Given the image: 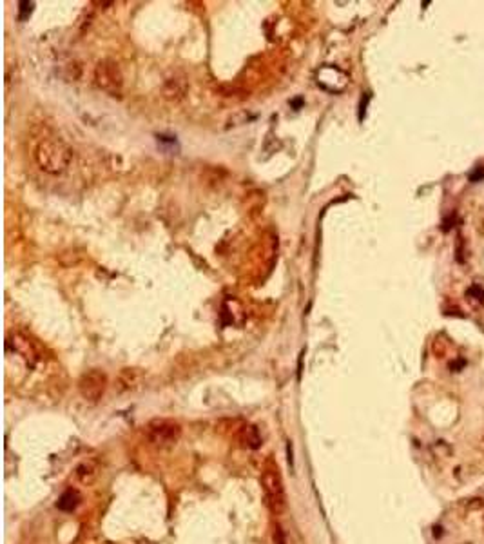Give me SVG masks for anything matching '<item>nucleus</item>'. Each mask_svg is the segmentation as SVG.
<instances>
[{"mask_svg":"<svg viewBox=\"0 0 484 544\" xmlns=\"http://www.w3.org/2000/svg\"><path fill=\"white\" fill-rule=\"evenodd\" d=\"M8 347H13V350H15L16 354H20L28 363H29V359H31L33 363L37 361V356H35V352H33L31 343H29L28 339H24V337H20V336L11 337V339L8 341Z\"/></svg>","mask_w":484,"mask_h":544,"instance_id":"nucleus-9","label":"nucleus"},{"mask_svg":"<svg viewBox=\"0 0 484 544\" xmlns=\"http://www.w3.org/2000/svg\"><path fill=\"white\" fill-rule=\"evenodd\" d=\"M238 439H240L241 447L250 448V450H258V448H261V444H263L260 430H258V427H254V425H243Z\"/></svg>","mask_w":484,"mask_h":544,"instance_id":"nucleus-7","label":"nucleus"},{"mask_svg":"<svg viewBox=\"0 0 484 544\" xmlns=\"http://www.w3.org/2000/svg\"><path fill=\"white\" fill-rule=\"evenodd\" d=\"M147 441L156 448H171L182 437V425L174 419L158 417L147 423Z\"/></svg>","mask_w":484,"mask_h":544,"instance_id":"nucleus-4","label":"nucleus"},{"mask_svg":"<svg viewBox=\"0 0 484 544\" xmlns=\"http://www.w3.org/2000/svg\"><path fill=\"white\" fill-rule=\"evenodd\" d=\"M35 160L47 175H62L73 160V149L60 138H45L35 149Z\"/></svg>","mask_w":484,"mask_h":544,"instance_id":"nucleus-1","label":"nucleus"},{"mask_svg":"<svg viewBox=\"0 0 484 544\" xmlns=\"http://www.w3.org/2000/svg\"><path fill=\"white\" fill-rule=\"evenodd\" d=\"M274 542L276 544H287L285 542V535H283V530H281L279 524L274 526Z\"/></svg>","mask_w":484,"mask_h":544,"instance_id":"nucleus-15","label":"nucleus"},{"mask_svg":"<svg viewBox=\"0 0 484 544\" xmlns=\"http://www.w3.org/2000/svg\"><path fill=\"white\" fill-rule=\"evenodd\" d=\"M94 84L113 98H120L123 93V75L120 65L111 58H104L94 65Z\"/></svg>","mask_w":484,"mask_h":544,"instance_id":"nucleus-3","label":"nucleus"},{"mask_svg":"<svg viewBox=\"0 0 484 544\" xmlns=\"http://www.w3.org/2000/svg\"><path fill=\"white\" fill-rule=\"evenodd\" d=\"M466 294H468V296H472V298H475V300L480 301V303H484V288L479 287V285H472Z\"/></svg>","mask_w":484,"mask_h":544,"instance_id":"nucleus-12","label":"nucleus"},{"mask_svg":"<svg viewBox=\"0 0 484 544\" xmlns=\"http://www.w3.org/2000/svg\"><path fill=\"white\" fill-rule=\"evenodd\" d=\"M287 454H289V464L292 466V464H294V459H292V443H290V441L287 443Z\"/></svg>","mask_w":484,"mask_h":544,"instance_id":"nucleus-16","label":"nucleus"},{"mask_svg":"<svg viewBox=\"0 0 484 544\" xmlns=\"http://www.w3.org/2000/svg\"><path fill=\"white\" fill-rule=\"evenodd\" d=\"M98 475V468L93 463H82L77 468V479L84 484H91Z\"/></svg>","mask_w":484,"mask_h":544,"instance_id":"nucleus-10","label":"nucleus"},{"mask_svg":"<svg viewBox=\"0 0 484 544\" xmlns=\"http://www.w3.org/2000/svg\"><path fill=\"white\" fill-rule=\"evenodd\" d=\"M187 80L183 77H171L169 80L163 84V98H167V100H171V102H180L185 98V94H187Z\"/></svg>","mask_w":484,"mask_h":544,"instance_id":"nucleus-6","label":"nucleus"},{"mask_svg":"<svg viewBox=\"0 0 484 544\" xmlns=\"http://www.w3.org/2000/svg\"><path fill=\"white\" fill-rule=\"evenodd\" d=\"M261 488H263L265 504L270 510V513L281 515L287 510V493L279 466L272 459L265 463L263 472H261Z\"/></svg>","mask_w":484,"mask_h":544,"instance_id":"nucleus-2","label":"nucleus"},{"mask_svg":"<svg viewBox=\"0 0 484 544\" xmlns=\"http://www.w3.org/2000/svg\"><path fill=\"white\" fill-rule=\"evenodd\" d=\"M80 501H82L80 491L74 490V488H69V490H65L64 493L58 497L57 508H58V510H62V512H73V510H77V506L80 504Z\"/></svg>","mask_w":484,"mask_h":544,"instance_id":"nucleus-8","label":"nucleus"},{"mask_svg":"<svg viewBox=\"0 0 484 544\" xmlns=\"http://www.w3.org/2000/svg\"><path fill=\"white\" fill-rule=\"evenodd\" d=\"M18 6H20V15H18V18H20V20H26V18L31 15L33 8H35V4H33V2H20Z\"/></svg>","mask_w":484,"mask_h":544,"instance_id":"nucleus-13","label":"nucleus"},{"mask_svg":"<svg viewBox=\"0 0 484 544\" xmlns=\"http://www.w3.org/2000/svg\"><path fill=\"white\" fill-rule=\"evenodd\" d=\"M434 535H436V537L443 535V528H441V526H436V528H434Z\"/></svg>","mask_w":484,"mask_h":544,"instance_id":"nucleus-17","label":"nucleus"},{"mask_svg":"<svg viewBox=\"0 0 484 544\" xmlns=\"http://www.w3.org/2000/svg\"><path fill=\"white\" fill-rule=\"evenodd\" d=\"M140 381H142V372L138 368H123L120 374V385H123V388H135Z\"/></svg>","mask_w":484,"mask_h":544,"instance_id":"nucleus-11","label":"nucleus"},{"mask_svg":"<svg viewBox=\"0 0 484 544\" xmlns=\"http://www.w3.org/2000/svg\"><path fill=\"white\" fill-rule=\"evenodd\" d=\"M468 180H470V182H473V183H477V182H480V180H484V167H477L475 171L470 172V175H468Z\"/></svg>","mask_w":484,"mask_h":544,"instance_id":"nucleus-14","label":"nucleus"},{"mask_svg":"<svg viewBox=\"0 0 484 544\" xmlns=\"http://www.w3.org/2000/svg\"><path fill=\"white\" fill-rule=\"evenodd\" d=\"M107 388V376L106 372L98 368H91L87 372L82 374L80 381H78V390L80 395L86 399L87 403H98L102 399L104 392Z\"/></svg>","mask_w":484,"mask_h":544,"instance_id":"nucleus-5","label":"nucleus"}]
</instances>
